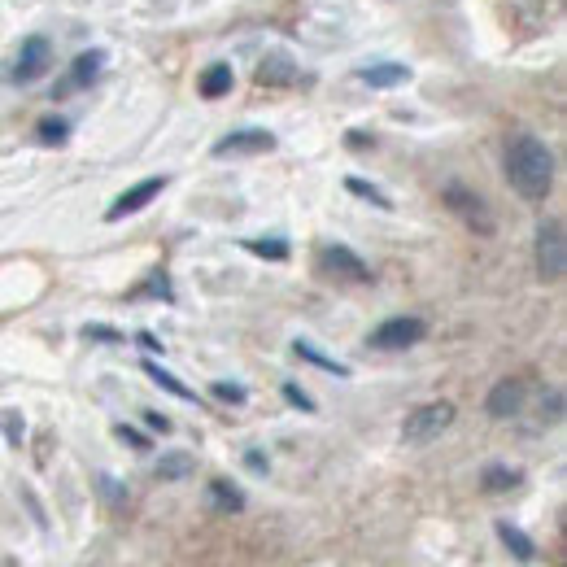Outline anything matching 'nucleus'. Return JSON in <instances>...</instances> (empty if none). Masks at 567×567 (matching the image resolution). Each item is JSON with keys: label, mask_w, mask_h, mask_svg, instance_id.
<instances>
[{"label": "nucleus", "mask_w": 567, "mask_h": 567, "mask_svg": "<svg viewBox=\"0 0 567 567\" xmlns=\"http://www.w3.org/2000/svg\"><path fill=\"white\" fill-rule=\"evenodd\" d=\"M506 179H511V188L520 197L546 201L554 188V153L537 136L520 131V136H511V144H506Z\"/></svg>", "instance_id": "nucleus-1"}, {"label": "nucleus", "mask_w": 567, "mask_h": 567, "mask_svg": "<svg viewBox=\"0 0 567 567\" xmlns=\"http://www.w3.org/2000/svg\"><path fill=\"white\" fill-rule=\"evenodd\" d=\"M567 271V240H563V223L559 219H546L537 227V275L546 284L563 280Z\"/></svg>", "instance_id": "nucleus-2"}, {"label": "nucleus", "mask_w": 567, "mask_h": 567, "mask_svg": "<svg viewBox=\"0 0 567 567\" xmlns=\"http://www.w3.org/2000/svg\"><path fill=\"white\" fill-rule=\"evenodd\" d=\"M450 424H454V406L450 402H424L419 410H410V415H406L402 437L410 445H428L432 437H441Z\"/></svg>", "instance_id": "nucleus-3"}, {"label": "nucleus", "mask_w": 567, "mask_h": 567, "mask_svg": "<svg viewBox=\"0 0 567 567\" xmlns=\"http://www.w3.org/2000/svg\"><path fill=\"white\" fill-rule=\"evenodd\" d=\"M445 205L463 219L472 232H480V236H493V214H489V205L476 197L472 188H463V184H450L445 188Z\"/></svg>", "instance_id": "nucleus-4"}, {"label": "nucleus", "mask_w": 567, "mask_h": 567, "mask_svg": "<svg viewBox=\"0 0 567 567\" xmlns=\"http://www.w3.org/2000/svg\"><path fill=\"white\" fill-rule=\"evenodd\" d=\"M319 267H323V275L345 280V284H367L371 280V267L358 258L354 249H345V245H328V249H323L319 253Z\"/></svg>", "instance_id": "nucleus-5"}, {"label": "nucleus", "mask_w": 567, "mask_h": 567, "mask_svg": "<svg viewBox=\"0 0 567 567\" xmlns=\"http://www.w3.org/2000/svg\"><path fill=\"white\" fill-rule=\"evenodd\" d=\"M424 319H389L371 332V349H410L424 341Z\"/></svg>", "instance_id": "nucleus-6"}, {"label": "nucleus", "mask_w": 567, "mask_h": 567, "mask_svg": "<svg viewBox=\"0 0 567 567\" xmlns=\"http://www.w3.org/2000/svg\"><path fill=\"white\" fill-rule=\"evenodd\" d=\"M275 149V136L271 131H258V127H245V131H232L214 144V158H245V153H271Z\"/></svg>", "instance_id": "nucleus-7"}, {"label": "nucleus", "mask_w": 567, "mask_h": 567, "mask_svg": "<svg viewBox=\"0 0 567 567\" xmlns=\"http://www.w3.org/2000/svg\"><path fill=\"white\" fill-rule=\"evenodd\" d=\"M48 66H53V44H48L44 35H31V40H22V53H18V66H14V79H18V83H35Z\"/></svg>", "instance_id": "nucleus-8"}, {"label": "nucleus", "mask_w": 567, "mask_h": 567, "mask_svg": "<svg viewBox=\"0 0 567 567\" xmlns=\"http://www.w3.org/2000/svg\"><path fill=\"white\" fill-rule=\"evenodd\" d=\"M162 188H166V179H162V175H153V179H144V184L127 188L123 197H118V201L110 205V210H105V219H110V223H118V219H127V214H140L144 205H149L153 197H158Z\"/></svg>", "instance_id": "nucleus-9"}, {"label": "nucleus", "mask_w": 567, "mask_h": 567, "mask_svg": "<svg viewBox=\"0 0 567 567\" xmlns=\"http://www.w3.org/2000/svg\"><path fill=\"white\" fill-rule=\"evenodd\" d=\"M524 380H498L493 384V393H489V402H485V410L493 419H511V415H520L524 410Z\"/></svg>", "instance_id": "nucleus-10"}, {"label": "nucleus", "mask_w": 567, "mask_h": 567, "mask_svg": "<svg viewBox=\"0 0 567 567\" xmlns=\"http://www.w3.org/2000/svg\"><path fill=\"white\" fill-rule=\"evenodd\" d=\"M498 541H502V546L515 554V563H533V559H537L533 537H528L524 528H515L511 520H498Z\"/></svg>", "instance_id": "nucleus-11"}, {"label": "nucleus", "mask_w": 567, "mask_h": 567, "mask_svg": "<svg viewBox=\"0 0 567 567\" xmlns=\"http://www.w3.org/2000/svg\"><path fill=\"white\" fill-rule=\"evenodd\" d=\"M258 79L267 83V88H288V83L297 79V66H293V57H284V53H271L267 62L258 66Z\"/></svg>", "instance_id": "nucleus-12"}, {"label": "nucleus", "mask_w": 567, "mask_h": 567, "mask_svg": "<svg viewBox=\"0 0 567 567\" xmlns=\"http://www.w3.org/2000/svg\"><path fill=\"white\" fill-rule=\"evenodd\" d=\"M101 66H105V53H96V48H92V53H79V57H75V66H70V83H66L62 92L88 88V83L101 75Z\"/></svg>", "instance_id": "nucleus-13"}, {"label": "nucleus", "mask_w": 567, "mask_h": 567, "mask_svg": "<svg viewBox=\"0 0 567 567\" xmlns=\"http://www.w3.org/2000/svg\"><path fill=\"white\" fill-rule=\"evenodd\" d=\"M358 79H363L367 88H397V83H406V79H410V70H406V66H397V62H380V66L358 70Z\"/></svg>", "instance_id": "nucleus-14"}, {"label": "nucleus", "mask_w": 567, "mask_h": 567, "mask_svg": "<svg viewBox=\"0 0 567 567\" xmlns=\"http://www.w3.org/2000/svg\"><path fill=\"white\" fill-rule=\"evenodd\" d=\"M210 506L223 515H236V511H245V493L232 480H210Z\"/></svg>", "instance_id": "nucleus-15"}, {"label": "nucleus", "mask_w": 567, "mask_h": 567, "mask_svg": "<svg viewBox=\"0 0 567 567\" xmlns=\"http://www.w3.org/2000/svg\"><path fill=\"white\" fill-rule=\"evenodd\" d=\"M144 376H149L153 384H158V389H166V393H175V397H179V402H197V393H192V389H188V384H179V380L171 376V371H166V367H158V363H144Z\"/></svg>", "instance_id": "nucleus-16"}, {"label": "nucleus", "mask_w": 567, "mask_h": 567, "mask_svg": "<svg viewBox=\"0 0 567 567\" xmlns=\"http://www.w3.org/2000/svg\"><path fill=\"white\" fill-rule=\"evenodd\" d=\"M232 92V66H210L201 75V96H210V101H219V96H227Z\"/></svg>", "instance_id": "nucleus-17"}, {"label": "nucleus", "mask_w": 567, "mask_h": 567, "mask_svg": "<svg viewBox=\"0 0 567 567\" xmlns=\"http://www.w3.org/2000/svg\"><path fill=\"white\" fill-rule=\"evenodd\" d=\"M480 485H485V493H506V489H515V485H520V472H515V467L493 463V467H485V476H480Z\"/></svg>", "instance_id": "nucleus-18"}, {"label": "nucleus", "mask_w": 567, "mask_h": 567, "mask_svg": "<svg viewBox=\"0 0 567 567\" xmlns=\"http://www.w3.org/2000/svg\"><path fill=\"white\" fill-rule=\"evenodd\" d=\"M293 349H297V358H306V363H315L319 371H332V376H349V367H345V363H336V358H328V354H319V349H315V345H310V341H297Z\"/></svg>", "instance_id": "nucleus-19"}, {"label": "nucleus", "mask_w": 567, "mask_h": 567, "mask_svg": "<svg viewBox=\"0 0 567 567\" xmlns=\"http://www.w3.org/2000/svg\"><path fill=\"white\" fill-rule=\"evenodd\" d=\"M192 454H162V463H158V476L162 480H184V476H192Z\"/></svg>", "instance_id": "nucleus-20"}, {"label": "nucleus", "mask_w": 567, "mask_h": 567, "mask_svg": "<svg viewBox=\"0 0 567 567\" xmlns=\"http://www.w3.org/2000/svg\"><path fill=\"white\" fill-rule=\"evenodd\" d=\"M249 253H258V258H271V262H284L288 258V240L271 236V240H245Z\"/></svg>", "instance_id": "nucleus-21"}, {"label": "nucleus", "mask_w": 567, "mask_h": 567, "mask_svg": "<svg viewBox=\"0 0 567 567\" xmlns=\"http://www.w3.org/2000/svg\"><path fill=\"white\" fill-rule=\"evenodd\" d=\"M345 188L354 192V197H363V201H371V205H380V210H389V205H393L376 184H367V179H354V175H349V179H345Z\"/></svg>", "instance_id": "nucleus-22"}, {"label": "nucleus", "mask_w": 567, "mask_h": 567, "mask_svg": "<svg viewBox=\"0 0 567 567\" xmlns=\"http://www.w3.org/2000/svg\"><path fill=\"white\" fill-rule=\"evenodd\" d=\"M96 489H101V498L110 502V506H127V489L118 485L114 476H96Z\"/></svg>", "instance_id": "nucleus-23"}, {"label": "nucleus", "mask_w": 567, "mask_h": 567, "mask_svg": "<svg viewBox=\"0 0 567 567\" xmlns=\"http://www.w3.org/2000/svg\"><path fill=\"white\" fill-rule=\"evenodd\" d=\"M66 136H70L66 118H44V123H40V140L44 144H66Z\"/></svg>", "instance_id": "nucleus-24"}, {"label": "nucleus", "mask_w": 567, "mask_h": 567, "mask_svg": "<svg viewBox=\"0 0 567 567\" xmlns=\"http://www.w3.org/2000/svg\"><path fill=\"white\" fill-rule=\"evenodd\" d=\"M214 397H219V402H232V406H240V402H245V384H227V380H219V384H214V389H210Z\"/></svg>", "instance_id": "nucleus-25"}, {"label": "nucleus", "mask_w": 567, "mask_h": 567, "mask_svg": "<svg viewBox=\"0 0 567 567\" xmlns=\"http://www.w3.org/2000/svg\"><path fill=\"white\" fill-rule=\"evenodd\" d=\"M284 397H288V402H293L297 410H306V415L315 410V402H310V393H306V389H297V384H284Z\"/></svg>", "instance_id": "nucleus-26"}, {"label": "nucleus", "mask_w": 567, "mask_h": 567, "mask_svg": "<svg viewBox=\"0 0 567 567\" xmlns=\"http://www.w3.org/2000/svg\"><path fill=\"white\" fill-rule=\"evenodd\" d=\"M0 424H5L9 445H18V441H22V419H18V410H5V419H0Z\"/></svg>", "instance_id": "nucleus-27"}, {"label": "nucleus", "mask_w": 567, "mask_h": 567, "mask_svg": "<svg viewBox=\"0 0 567 567\" xmlns=\"http://www.w3.org/2000/svg\"><path fill=\"white\" fill-rule=\"evenodd\" d=\"M114 432H118V437H123L127 445H136V450H149V437H140V432H136V428H127V424H118Z\"/></svg>", "instance_id": "nucleus-28"}, {"label": "nucleus", "mask_w": 567, "mask_h": 567, "mask_svg": "<svg viewBox=\"0 0 567 567\" xmlns=\"http://www.w3.org/2000/svg\"><path fill=\"white\" fill-rule=\"evenodd\" d=\"M83 336H88V341H118V332L101 328V323H96V328H83Z\"/></svg>", "instance_id": "nucleus-29"}, {"label": "nucleus", "mask_w": 567, "mask_h": 567, "mask_svg": "<svg viewBox=\"0 0 567 567\" xmlns=\"http://www.w3.org/2000/svg\"><path fill=\"white\" fill-rule=\"evenodd\" d=\"M144 424H149V428H158V432H171V419L158 415V410H144Z\"/></svg>", "instance_id": "nucleus-30"}]
</instances>
